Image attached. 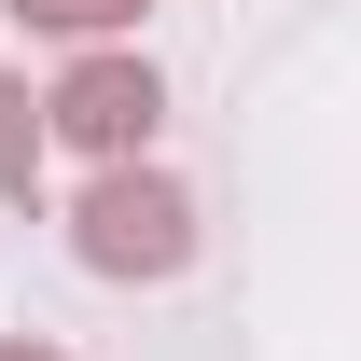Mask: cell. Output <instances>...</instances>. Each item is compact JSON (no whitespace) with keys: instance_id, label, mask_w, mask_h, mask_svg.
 <instances>
[{"instance_id":"obj_1","label":"cell","mask_w":361,"mask_h":361,"mask_svg":"<svg viewBox=\"0 0 361 361\" xmlns=\"http://www.w3.org/2000/svg\"><path fill=\"white\" fill-rule=\"evenodd\" d=\"M70 250L97 278H180L195 264V195L167 167H97V195L70 209Z\"/></svg>"},{"instance_id":"obj_2","label":"cell","mask_w":361,"mask_h":361,"mask_svg":"<svg viewBox=\"0 0 361 361\" xmlns=\"http://www.w3.org/2000/svg\"><path fill=\"white\" fill-rule=\"evenodd\" d=\"M153 111H167V84H153L139 56H84V70L42 97V139H84L97 167H126L139 139H153Z\"/></svg>"},{"instance_id":"obj_3","label":"cell","mask_w":361,"mask_h":361,"mask_svg":"<svg viewBox=\"0 0 361 361\" xmlns=\"http://www.w3.org/2000/svg\"><path fill=\"white\" fill-rule=\"evenodd\" d=\"M42 180V111H28V84L0 70V195H28Z\"/></svg>"},{"instance_id":"obj_4","label":"cell","mask_w":361,"mask_h":361,"mask_svg":"<svg viewBox=\"0 0 361 361\" xmlns=\"http://www.w3.org/2000/svg\"><path fill=\"white\" fill-rule=\"evenodd\" d=\"M14 14H28V28H70V42H97V28H126L139 0H14Z\"/></svg>"},{"instance_id":"obj_5","label":"cell","mask_w":361,"mask_h":361,"mask_svg":"<svg viewBox=\"0 0 361 361\" xmlns=\"http://www.w3.org/2000/svg\"><path fill=\"white\" fill-rule=\"evenodd\" d=\"M0 361H56V348H28V334H0Z\"/></svg>"}]
</instances>
